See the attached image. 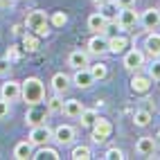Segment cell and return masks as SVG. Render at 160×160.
Listing matches in <instances>:
<instances>
[{"label":"cell","instance_id":"cell-1","mask_svg":"<svg viewBox=\"0 0 160 160\" xmlns=\"http://www.w3.org/2000/svg\"><path fill=\"white\" fill-rule=\"evenodd\" d=\"M20 99L27 106L41 104L45 99V86L38 77H27L25 81H20Z\"/></svg>","mask_w":160,"mask_h":160},{"label":"cell","instance_id":"cell-2","mask_svg":"<svg viewBox=\"0 0 160 160\" xmlns=\"http://www.w3.org/2000/svg\"><path fill=\"white\" fill-rule=\"evenodd\" d=\"M25 25L34 32L36 36H41V38H48V34H50V16L43 12V9H34V12H29Z\"/></svg>","mask_w":160,"mask_h":160},{"label":"cell","instance_id":"cell-3","mask_svg":"<svg viewBox=\"0 0 160 160\" xmlns=\"http://www.w3.org/2000/svg\"><path fill=\"white\" fill-rule=\"evenodd\" d=\"M50 140H52V129H50L45 122L34 124V126H32V131H29V135H27V142L32 147H43Z\"/></svg>","mask_w":160,"mask_h":160},{"label":"cell","instance_id":"cell-4","mask_svg":"<svg viewBox=\"0 0 160 160\" xmlns=\"http://www.w3.org/2000/svg\"><path fill=\"white\" fill-rule=\"evenodd\" d=\"M92 133H90V138H92V142H104V140H108L111 138V133H113V124L106 120V117H97V122H95L92 126Z\"/></svg>","mask_w":160,"mask_h":160},{"label":"cell","instance_id":"cell-5","mask_svg":"<svg viewBox=\"0 0 160 160\" xmlns=\"http://www.w3.org/2000/svg\"><path fill=\"white\" fill-rule=\"evenodd\" d=\"M115 23L120 25V29H131L140 23V16H138V12H133V7H120Z\"/></svg>","mask_w":160,"mask_h":160},{"label":"cell","instance_id":"cell-6","mask_svg":"<svg viewBox=\"0 0 160 160\" xmlns=\"http://www.w3.org/2000/svg\"><path fill=\"white\" fill-rule=\"evenodd\" d=\"M124 68L129 72H140L144 68V52H140V50H126L124 52Z\"/></svg>","mask_w":160,"mask_h":160},{"label":"cell","instance_id":"cell-7","mask_svg":"<svg viewBox=\"0 0 160 160\" xmlns=\"http://www.w3.org/2000/svg\"><path fill=\"white\" fill-rule=\"evenodd\" d=\"M74 135H77V133H74V129H72L70 124H59L57 129H52V140H54L57 144H63V147L72 144Z\"/></svg>","mask_w":160,"mask_h":160},{"label":"cell","instance_id":"cell-8","mask_svg":"<svg viewBox=\"0 0 160 160\" xmlns=\"http://www.w3.org/2000/svg\"><path fill=\"white\" fill-rule=\"evenodd\" d=\"M70 79H72V86H77V88H81V90L90 88L92 83H95V77L90 74L88 68H79V70H74V74H72Z\"/></svg>","mask_w":160,"mask_h":160},{"label":"cell","instance_id":"cell-9","mask_svg":"<svg viewBox=\"0 0 160 160\" xmlns=\"http://www.w3.org/2000/svg\"><path fill=\"white\" fill-rule=\"evenodd\" d=\"M88 54H95V57H102L108 52V38H106L104 34H95L90 41H88Z\"/></svg>","mask_w":160,"mask_h":160},{"label":"cell","instance_id":"cell-10","mask_svg":"<svg viewBox=\"0 0 160 160\" xmlns=\"http://www.w3.org/2000/svg\"><path fill=\"white\" fill-rule=\"evenodd\" d=\"M140 23L144 29H158L160 27V9H156V7L144 9L142 16H140Z\"/></svg>","mask_w":160,"mask_h":160},{"label":"cell","instance_id":"cell-11","mask_svg":"<svg viewBox=\"0 0 160 160\" xmlns=\"http://www.w3.org/2000/svg\"><path fill=\"white\" fill-rule=\"evenodd\" d=\"M131 90H133L135 95H147L149 90H151V79H149V74H138V72H133Z\"/></svg>","mask_w":160,"mask_h":160},{"label":"cell","instance_id":"cell-12","mask_svg":"<svg viewBox=\"0 0 160 160\" xmlns=\"http://www.w3.org/2000/svg\"><path fill=\"white\" fill-rule=\"evenodd\" d=\"M0 97L7 99V102H16V99H20V81L9 79L7 83H2V88H0Z\"/></svg>","mask_w":160,"mask_h":160},{"label":"cell","instance_id":"cell-13","mask_svg":"<svg viewBox=\"0 0 160 160\" xmlns=\"http://www.w3.org/2000/svg\"><path fill=\"white\" fill-rule=\"evenodd\" d=\"M68 66L74 68V70L88 68L90 66V54H88V52H83V50H74V52H70V57H68Z\"/></svg>","mask_w":160,"mask_h":160},{"label":"cell","instance_id":"cell-14","mask_svg":"<svg viewBox=\"0 0 160 160\" xmlns=\"http://www.w3.org/2000/svg\"><path fill=\"white\" fill-rule=\"evenodd\" d=\"M52 90H54L57 95H63V92H68L70 90V86H72V79L68 77L66 72H57L54 77H52Z\"/></svg>","mask_w":160,"mask_h":160},{"label":"cell","instance_id":"cell-15","mask_svg":"<svg viewBox=\"0 0 160 160\" xmlns=\"http://www.w3.org/2000/svg\"><path fill=\"white\" fill-rule=\"evenodd\" d=\"M106 27H108V20L102 16V12L90 14V16H88V29H92L95 34H104Z\"/></svg>","mask_w":160,"mask_h":160},{"label":"cell","instance_id":"cell-16","mask_svg":"<svg viewBox=\"0 0 160 160\" xmlns=\"http://www.w3.org/2000/svg\"><path fill=\"white\" fill-rule=\"evenodd\" d=\"M156 142H153V138H140L135 144V151L140 153V156H147V158H153V151H156Z\"/></svg>","mask_w":160,"mask_h":160},{"label":"cell","instance_id":"cell-17","mask_svg":"<svg viewBox=\"0 0 160 160\" xmlns=\"http://www.w3.org/2000/svg\"><path fill=\"white\" fill-rule=\"evenodd\" d=\"M144 50H147V54L149 57H160V34H156V32H151V34L147 36L144 41Z\"/></svg>","mask_w":160,"mask_h":160},{"label":"cell","instance_id":"cell-18","mask_svg":"<svg viewBox=\"0 0 160 160\" xmlns=\"http://www.w3.org/2000/svg\"><path fill=\"white\" fill-rule=\"evenodd\" d=\"M126 48H129V38L126 36H113L108 38V52L111 54H122V52H126Z\"/></svg>","mask_w":160,"mask_h":160},{"label":"cell","instance_id":"cell-19","mask_svg":"<svg viewBox=\"0 0 160 160\" xmlns=\"http://www.w3.org/2000/svg\"><path fill=\"white\" fill-rule=\"evenodd\" d=\"M38 48H41V36H36L34 32L23 34V50H25V52L34 54V52H38Z\"/></svg>","mask_w":160,"mask_h":160},{"label":"cell","instance_id":"cell-20","mask_svg":"<svg viewBox=\"0 0 160 160\" xmlns=\"http://www.w3.org/2000/svg\"><path fill=\"white\" fill-rule=\"evenodd\" d=\"M99 12H102V16L108 20V23H113V20L117 18V12H120V5H117L115 0H108V2L99 5Z\"/></svg>","mask_w":160,"mask_h":160},{"label":"cell","instance_id":"cell-21","mask_svg":"<svg viewBox=\"0 0 160 160\" xmlns=\"http://www.w3.org/2000/svg\"><path fill=\"white\" fill-rule=\"evenodd\" d=\"M32 158H34V160H59L61 156H59L57 149H52V147L43 144V147H38L36 153H32Z\"/></svg>","mask_w":160,"mask_h":160},{"label":"cell","instance_id":"cell-22","mask_svg":"<svg viewBox=\"0 0 160 160\" xmlns=\"http://www.w3.org/2000/svg\"><path fill=\"white\" fill-rule=\"evenodd\" d=\"M83 111V104L79 99H68V102H63V113H66L68 117H79Z\"/></svg>","mask_w":160,"mask_h":160},{"label":"cell","instance_id":"cell-23","mask_svg":"<svg viewBox=\"0 0 160 160\" xmlns=\"http://www.w3.org/2000/svg\"><path fill=\"white\" fill-rule=\"evenodd\" d=\"M32 144L27 142V140H23V142H18L16 147H14V158L16 160H27V158H32Z\"/></svg>","mask_w":160,"mask_h":160},{"label":"cell","instance_id":"cell-24","mask_svg":"<svg viewBox=\"0 0 160 160\" xmlns=\"http://www.w3.org/2000/svg\"><path fill=\"white\" fill-rule=\"evenodd\" d=\"M43 120H45V111H43V108H38V104H34V106H32V111L27 113L25 122L34 126V124H41Z\"/></svg>","mask_w":160,"mask_h":160},{"label":"cell","instance_id":"cell-25","mask_svg":"<svg viewBox=\"0 0 160 160\" xmlns=\"http://www.w3.org/2000/svg\"><path fill=\"white\" fill-rule=\"evenodd\" d=\"M97 117H99V113L95 111V108H83L81 111V115H79V120H81V126H86V129H90V126L97 122Z\"/></svg>","mask_w":160,"mask_h":160},{"label":"cell","instance_id":"cell-26","mask_svg":"<svg viewBox=\"0 0 160 160\" xmlns=\"http://www.w3.org/2000/svg\"><path fill=\"white\" fill-rule=\"evenodd\" d=\"M70 158H72V160H90V158H92V151H90V147L79 144V147H74V149H72Z\"/></svg>","mask_w":160,"mask_h":160},{"label":"cell","instance_id":"cell-27","mask_svg":"<svg viewBox=\"0 0 160 160\" xmlns=\"http://www.w3.org/2000/svg\"><path fill=\"white\" fill-rule=\"evenodd\" d=\"M88 70H90V74L95 77V81H102V79H106V74H108V68H106V63H92V66H88Z\"/></svg>","mask_w":160,"mask_h":160},{"label":"cell","instance_id":"cell-28","mask_svg":"<svg viewBox=\"0 0 160 160\" xmlns=\"http://www.w3.org/2000/svg\"><path fill=\"white\" fill-rule=\"evenodd\" d=\"M133 122H135V126H149V122H151V111H144V108L135 111Z\"/></svg>","mask_w":160,"mask_h":160},{"label":"cell","instance_id":"cell-29","mask_svg":"<svg viewBox=\"0 0 160 160\" xmlns=\"http://www.w3.org/2000/svg\"><path fill=\"white\" fill-rule=\"evenodd\" d=\"M66 23H68V14L66 12H54L50 16V25L52 27H63Z\"/></svg>","mask_w":160,"mask_h":160},{"label":"cell","instance_id":"cell-30","mask_svg":"<svg viewBox=\"0 0 160 160\" xmlns=\"http://www.w3.org/2000/svg\"><path fill=\"white\" fill-rule=\"evenodd\" d=\"M63 111V102L59 95H54V97L48 99V113H61Z\"/></svg>","mask_w":160,"mask_h":160},{"label":"cell","instance_id":"cell-31","mask_svg":"<svg viewBox=\"0 0 160 160\" xmlns=\"http://www.w3.org/2000/svg\"><path fill=\"white\" fill-rule=\"evenodd\" d=\"M147 74H149V79H151V81H158V79H160V59H158V57L153 59L151 66H149V72H147Z\"/></svg>","mask_w":160,"mask_h":160},{"label":"cell","instance_id":"cell-32","mask_svg":"<svg viewBox=\"0 0 160 160\" xmlns=\"http://www.w3.org/2000/svg\"><path fill=\"white\" fill-rule=\"evenodd\" d=\"M104 158H106V160H122V158H124V153H122V149H117V147H111L108 151L104 153Z\"/></svg>","mask_w":160,"mask_h":160},{"label":"cell","instance_id":"cell-33","mask_svg":"<svg viewBox=\"0 0 160 160\" xmlns=\"http://www.w3.org/2000/svg\"><path fill=\"white\" fill-rule=\"evenodd\" d=\"M9 72H12V61L5 57V59H0V77H5Z\"/></svg>","mask_w":160,"mask_h":160},{"label":"cell","instance_id":"cell-34","mask_svg":"<svg viewBox=\"0 0 160 160\" xmlns=\"http://www.w3.org/2000/svg\"><path fill=\"white\" fill-rule=\"evenodd\" d=\"M7 115H9V102L0 97V120H5Z\"/></svg>","mask_w":160,"mask_h":160},{"label":"cell","instance_id":"cell-35","mask_svg":"<svg viewBox=\"0 0 160 160\" xmlns=\"http://www.w3.org/2000/svg\"><path fill=\"white\" fill-rule=\"evenodd\" d=\"M20 57V52H18V48H9V52H7V59L9 61H16Z\"/></svg>","mask_w":160,"mask_h":160},{"label":"cell","instance_id":"cell-36","mask_svg":"<svg viewBox=\"0 0 160 160\" xmlns=\"http://www.w3.org/2000/svg\"><path fill=\"white\" fill-rule=\"evenodd\" d=\"M115 2L120 5V7H133V5L138 2V0H115Z\"/></svg>","mask_w":160,"mask_h":160},{"label":"cell","instance_id":"cell-37","mask_svg":"<svg viewBox=\"0 0 160 160\" xmlns=\"http://www.w3.org/2000/svg\"><path fill=\"white\" fill-rule=\"evenodd\" d=\"M23 29H25L23 25H14V27H12V32H14V34H16V36H23V34H25V32H23Z\"/></svg>","mask_w":160,"mask_h":160},{"label":"cell","instance_id":"cell-38","mask_svg":"<svg viewBox=\"0 0 160 160\" xmlns=\"http://www.w3.org/2000/svg\"><path fill=\"white\" fill-rule=\"evenodd\" d=\"M12 5V0H0V7H9Z\"/></svg>","mask_w":160,"mask_h":160},{"label":"cell","instance_id":"cell-39","mask_svg":"<svg viewBox=\"0 0 160 160\" xmlns=\"http://www.w3.org/2000/svg\"><path fill=\"white\" fill-rule=\"evenodd\" d=\"M153 142H156V147H160V131L156 133V138H153Z\"/></svg>","mask_w":160,"mask_h":160},{"label":"cell","instance_id":"cell-40","mask_svg":"<svg viewBox=\"0 0 160 160\" xmlns=\"http://www.w3.org/2000/svg\"><path fill=\"white\" fill-rule=\"evenodd\" d=\"M92 2L97 5V7H99V5H104V2H108V0H92Z\"/></svg>","mask_w":160,"mask_h":160}]
</instances>
